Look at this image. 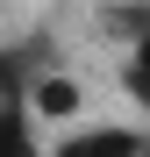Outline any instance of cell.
Returning a JSON list of instances; mask_svg holds the SVG:
<instances>
[{
	"label": "cell",
	"instance_id": "cell-4",
	"mask_svg": "<svg viewBox=\"0 0 150 157\" xmlns=\"http://www.w3.org/2000/svg\"><path fill=\"white\" fill-rule=\"evenodd\" d=\"M129 93L150 107V29H136V57H129Z\"/></svg>",
	"mask_w": 150,
	"mask_h": 157
},
{
	"label": "cell",
	"instance_id": "cell-1",
	"mask_svg": "<svg viewBox=\"0 0 150 157\" xmlns=\"http://www.w3.org/2000/svg\"><path fill=\"white\" fill-rule=\"evenodd\" d=\"M50 157H150L136 128H79V136H64Z\"/></svg>",
	"mask_w": 150,
	"mask_h": 157
},
{
	"label": "cell",
	"instance_id": "cell-2",
	"mask_svg": "<svg viewBox=\"0 0 150 157\" xmlns=\"http://www.w3.org/2000/svg\"><path fill=\"white\" fill-rule=\"evenodd\" d=\"M0 157H50V143L36 136L29 100H0Z\"/></svg>",
	"mask_w": 150,
	"mask_h": 157
},
{
	"label": "cell",
	"instance_id": "cell-3",
	"mask_svg": "<svg viewBox=\"0 0 150 157\" xmlns=\"http://www.w3.org/2000/svg\"><path fill=\"white\" fill-rule=\"evenodd\" d=\"M29 114H36V121H64V114H79V86L57 78V71H43L36 86H29Z\"/></svg>",
	"mask_w": 150,
	"mask_h": 157
}]
</instances>
